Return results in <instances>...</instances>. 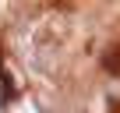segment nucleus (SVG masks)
Masks as SVG:
<instances>
[{
  "mask_svg": "<svg viewBox=\"0 0 120 113\" xmlns=\"http://www.w3.org/2000/svg\"><path fill=\"white\" fill-rule=\"evenodd\" d=\"M109 95H113V99H120V78H116V81H109Z\"/></svg>",
  "mask_w": 120,
  "mask_h": 113,
  "instance_id": "1",
  "label": "nucleus"
}]
</instances>
